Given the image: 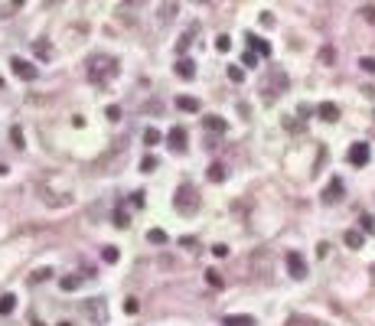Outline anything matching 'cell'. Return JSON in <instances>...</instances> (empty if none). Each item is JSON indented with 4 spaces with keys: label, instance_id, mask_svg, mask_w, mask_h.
Segmentation results:
<instances>
[{
    "label": "cell",
    "instance_id": "1f68e13d",
    "mask_svg": "<svg viewBox=\"0 0 375 326\" xmlns=\"http://www.w3.org/2000/svg\"><path fill=\"white\" fill-rule=\"evenodd\" d=\"M215 49H219V52H228V49H232V39H228V36H215Z\"/></svg>",
    "mask_w": 375,
    "mask_h": 326
},
{
    "label": "cell",
    "instance_id": "6da1fadb",
    "mask_svg": "<svg viewBox=\"0 0 375 326\" xmlns=\"http://www.w3.org/2000/svg\"><path fill=\"white\" fill-rule=\"evenodd\" d=\"M114 75H117V59H111V55H92L88 59V79L95 85H108Z\"/></svg>",
    "mask_w": 375,
    "mask_h": 326
},
{
    "label": "cell",
    "instance_id": "b9f144b4",
    "mask_svg": "<svg viewBox=\"0 0 375 326\" xmlns=\"http://www.w3.org/2000/svg\"><path fill=\"white\" fill-rule=\"evenodd\" d=\"M326 251H330V245H326V241H320V245H317V254H320V258H326Z\"/></svg>",
    "mask_w": 375,
    "mask_h": 326
},
{
    "label": "cell",
    "instance_id": "7bdbcfd3",
    "mask_svg": "<svg viewBox=\"0 0 375 326\" xmlns=\"http://www.w3.org/2000/svg\"><path fill=\"white\" fill-rule=\"evenodd\" d=\"M55 326H72V323H69V320H62V323H55Z\"/></svg>",
    "mask_w": 375,
    "mask_h": 326
},
{
    "label": "cell",
    "instance_id": "8992f818",
    "mask_svg": "<svg viewBox=\"0 0 375 326\" xmlns=\"http://www.w3.org/2000/svg\"><path fill=\"white\" fill-rule=\"evenodd\" d=\"M287 271H290V277H297V281L307 277V261H303L300 251H287Z\"/></svg>",
    "mask_w": 375,
    "mask_h": 326
},
{
    "label": "cell",
    "instance_id": "ab89813d",
    "mask_svg": "<svg viewBox=\"0 0 375 326\" xmlns=\"http://www.w3.org/2000/svg\"><path fill=\"white\" fill-rule=\"evenodd\" d=\"M105 117H108V121H117V117H121V108H114V105H111V108L105 111Z\"/></svg>",
    "mask_w": 375,
    "mask_h": 326
},
{
    "label": "cell",
    "instance_id": "cb8c5ba5",
    "mask_svg": "<svg viewBox=\"0 0 375 326\" xmlns=\"http://www.w3.org/2000/svg\"><path fill=\"white\" fill-rule=\"evenodd\" d=\"M193 33H196V26H193L190 33H183V36H179V43H176V52H179V55H183L186 49H190V43H193Z\"/></svg>",
    "mask_w": 375,
    "mask_h": 326
},
{
    "label": "cell",
    "instance_id": "4fadbf2b",
    "mask_svg": "<svg viewBox=\"0 0 375 326\" xmlns=\"http://www.w3.org/2000/svg\"><path fill=\"white\" fill-rule=\"evenodd\" d=\"M317 114H320L323 121H336V117H339V108L333 105V101H323V105L317 108Z\"/></svg>",
    "mask_w": 375,
    "mask_h": 326
},
{
    "label": "cell",
    "instance_id": "74e56055",
    "mask_svg": "<svg viewBox=\"0 0 375 326\" xmlns=\"http://www.w3.org/2000/svg\"><path fill=\"white\" fill-rule=\"evenodd\" d=\"M362 17H365V20H369V23L375 26V7H372V4H369V7H362Z\"/></svg>",
    "mask_w": 375,
    "mask_h": 326
},
{
    "label": "cell",
    "instance_id": "9c48e42d",
    "mask_svg": "<svg viewBox=\"0 0 375 326\" xmlns=\"http://www.w3.org/2000/svg\"><path fill=\"white\" fill-rule=\"evenodd\" d=\"M173 13H179V4L176 0H166V4H160V10H157V23L166 26L173 20Z\"/></svg>",
    "mask_w": 375,
    "mask_h": 326
},
{
    "label": "cell",
    "instance_id": "d6986e66",
    "mask_svg": "<svg viewBox=\"0 0 375 326\" xmlns=\"http://www.w3.org/2000/svg\"><path fill=\"white\" fill-rule=\"evenodd\" d=\"M225 176H228V173H225V166H222V163H212L209 166V179H212V183H225Z\"/></svg>",
    "mask_w": 375,
    "mask_h": 326
},
{
    "label": "cell",
    "instance_id": "bcb514c9",
    "mask_svg": "<svg viewBox=\"0 0 375 326\" xmlns=\"http://www.w3.org/2000/svg\"><path fill=\"white\" fill-rule=\"evenodd\" d=\"M0 173H7V166H4V163H0Z\"/></svg>",
    "mask_w": 375,
    "mask_h": 326
},
{
    "label": "cell",
    "instance_id": "e575fe53",
    "mask_svg": "<svg viewBox=\"0 0 375 326\" xmlns=\"http://www.w3.org/2000/svg\"><path fill=\"white\" fill-rule=\"evenodd\" d=\"M228 79H232V82H241V79H245V72H241L238 66H228Z\"/></svg>",
    "mask_w": 375,
    "mask_h": 326
},
{
    "label": "cell",
    "instance_id": "8fae6325",
    "mask_svg": "<svg viewBox=\"0 0 375 326\" xmlns=\"http://www.w3.org/2000/svg\"><path fill=\"white\" fill-rule=\"evenodd\" d=\"M203 127L212 131V134H222L228 124H225V117H219V114H206V117H203Z\"/></svg>",
    "mask_w": 375,
    "mask_h": 326
},
{
    "label": "cell",
    "instance_id": "d4e9b609",
    "mask_svg": "<svg viewBox=\"0 0 375 326\" xmlns=\"http://www.w3.org/2000/svg\"><path fill=\"white\" fill-rule=\"evenodd\" d=\"M144 144H147V147L160 144V131H157V127H147V131H144Z\"/></svg>",
    "mask_w": 375,
    "mask_h": 326
},
{
    "label": "cell",
    "instance_id": "603a6c76",
    "mask_svg": "<svg viewBox=\"0 0 375 326\" xmlns=\"http://www.w3.org/2000/svg\"><path fill=\"white\" fill-rule=\"evenodd\" d=\"M33 52H36L39 59H52V46L49 43H39V39L33 43Z\"/></svg>",
    "mask_w": 375,
    "mask_h": 326
},
{
    "label": "cell",
    "instance_id": "277c9868",
    "mask_svg": "<svg viewBox=\"0 0 375 326\" xmlns=\"http://www.w3.org/2000/svg\"><path fill=\"white\" fill-rule=\"evenodd\" d=\"M39 199H43L46 206H52V209H66V206H72L75 196H69V192H49V189H39Z\"/></svg>",
    "mask_w": 375,
    "mask_h": 326
},
{
    "label": "cell",
    "instance_id": "836d02e7",
    "mask_svg": "<svg viewBox=\"0 0 375 326\" xmlns=\"http://www.w3.org/2000/svg\"><path fill=\"white\" fill-rule=\"evenodd\" d=\"M10 137H13V147H23V131L20 127H10Z\"/></svg>",
    "mask_w": 375,
    "mask_h": 326
},
{
    "label": "cell",
    "instance_id": "9a60e30c",
    "mask_svg": "<svg viewBox=\"0 0 375 326\" xmlns=\"http://www.w3.org/2000/svg\"><path fill=\"white\" fill-rule=\"evenodd\" d=\"M176 108H179V111H190V114H196V111H199V101L190 98V95H179V98H176Z\"/></svg>",
    "mask_w": 375,
    "mask_h": 326
},
{
    "label": "cell",
    "instance_id": "7c38bea8",
    "mask_svg": "<svg viewBox=\"0 0 375 326\" xmlns=\"http://www.w3.org/2000/svg\"><path fill=\"white\" fill-rule=\"evenodd\" d=\"M176 75H179V79H186V82L196 79V62H193V59H179L176 62Z\"/></svg>",
    "mask_w": 375,
    "mask_h": 326
},
{
    "label": "cell",
    "instance_id": "ee69618b",
    "mask_svg": "<svg viewBox=\"0 0 375 326\" xmlns=\"http://www.w3.org/2000/svg\"><path fill=\"white\" fill-rule=\"evenodd\" d=\"M33 326H43V323H39V320H36V316H33Z\"/></svg>",
    "mask_w": 375,
    "mask_h": 326
},
{
    "label": "cell",
    "instance_id": "f6af8a7d",
    "mask_svg": "<svg viewBox=\"0 0 375 326\" xmlns=\"http://www.w3.org/2000/svg\"><path fill=\"white\" fill-rule=\"evenodd\" d=\"M196 4H212V0H196Z\"/></svg>",
    "mask_w": 375,
    "mask_h": 326
},
{
    "label": "cell",
    "instance_id": "52a82bcc",
    "mask_svg": "<svg viewBox=\"0 0 375 326\" xmlns=\"http://www.w3.org/2000/svg\"><path fill=\"white\" fill-rule=\"evenodd\" d=\"M369 157H372L369 144L359 141V144H352V147H349V163H352V166H365V163H369Z\"/></svg>",
    "mask_w": 375,
    "mask_h": 326
},
{
    "label": "cell",
    "instance_id": "f35d334b",
    "mask_svg": "<svg viewBox=\"0 0 375 326\" xmlns=\"http://www.w3.org/2000/svg\"><path fill=\"white\" fill-rule=\"evenodd\" d=\"M212 254H215V258H225V254H228V245H212Z\"/></svg>",
    "mask_w": 375,
    "mask_h": 326
},
{
    "label": "cell",
    "instance_id": "d6a6232c",
    "mask_svg": "<svg viewBox=\"0 0 375 326\" xmlns=\"http://www.w3.org/2000/svg\"><path fill=\"white\" fill-rule=\"evenodd\" d=\"M320 62H323V66H333V62H336V52H333L330 46H326V49L320 52Z\"/></svg>",
    "mask_w": 375,
    "mask_h": 326
},
{
    "label": "cell",
    "instance_id": "f1b7e54d",
    "mask_svg": "<svg viewBox=\"0 0 375 326\" xmlns=\"http://www.w3.org/2000/svg\"><path fill=\"white\" fill-rule=\"evenodd\" d=\"M101 258H105L108 265H114V261H117V248H114V245H105V251H101Z\"/></svg>",
    "mask_w": 375,
    "mask_h": 326
},
{
    "label": "cell",
    "instance_id": "7a4b0ae2",
    "mask_svg": "<svg viewBox=\"0 0 375 326\" xmlns=\"http://www.w3.org/2000/svg\"><path fill=\"white\" fill-rule=\"evenodd\" d=\"M173 206H176L179 216H196V212H199V192H196V186L183 183L176 192H173Z\"/></svg>",
    "mask_w": 375,
    "mask_h": 326
},
{
    "label": "cell",
    "instance_id": "8d00e7d4",
    "mask_svg": "<svg viewBox=\"0 0 375 326\" xmlns=\"http://www.w3.org/2000/svg\"><path fill=\"white\" fill-rule=\"evenodd\" d=\"M241 62H245V66H252V69H255V66H258V52H255V49H252V52H245V59H241Z\"/></svg>",
    "mask_w": 375,
    "mask_h": 326
},
{
    "label": "cell",
    "instance_id": "7dc6e473",
    "mask_svg": "<svg viewBox=\"0 0 375 326\" xmlns=\"http://www.w3.org/2000/svg\"><path fill=\"white\" fill-rule=\"evenodd\" d=\"M124 4H131V0H124Z\"/></svg>",
    "mask_w": 375,
    "mask_h": 326
},
{
    "label": "cell",
    "instance_id": "e0dca14e",
    "mask_svg": "<svg viewBox=\"0 0 375 326\" xmlns=\"http://www.w3.org/2000/svg\"><path fill=\"white\" fill-rule=\"evenodd\" d=\"M13 307H17V297H13V294H4V297H0V316H10Z\"/></svg>",
    "mask_w": 375,
    "mask_h": 326
},
{
    "label": "cell",
    "instance_id": "7402d4cb",
    "mask_svg": "<svg viewBox=\"0 0 375 326\" xmlns=\"http://www.w3.org/2000/svg\"><path fill=\"white\" fill-rule=\"evenodd\" d=\"M147 241H150V245H166V232H163V228H150Z\"/></svg>",
    "mask_w": 375,
    "mask_h": 326
},
{
    "label": "cell",
    "instance_id": "ba28073f",
    "mask_svg": "<svg viewBox=\"0 0 375 326\" xmlns=\"http://www.w3.org/2000/svg\"><path fill=\"white\" fill-rule=\"evenodd\" d=\"M343 192H346V189H343V179H333V183L323 189V203H326V206L339 203V199H343Z\"/></svg>",
    "mask_w": 375,
    "mask_h": 326
},
{
    "label": "cell",
    "instance_id": "ac0fdd59",
    "mask_svg": "<svg viewBox=\"0 0 375 326\" xmlns=\"http://www.w3.org/2000/svg\"><path fill=\"white\" fill-rule=\"evenodd\" d=\"M206 281H209V287H215V290H222V287H225V277L215 271V268H209V271H206Z\"/></svg>",
    "mask_w": 375,
    "mask_h": 326
},
{
    "label": "cell",
    "instance_id": "3957f363",
    "mask_svg": "<svg viewBox=\"0 0 375 326\" xmlns=\"http://www.w3.org/2000/svg\"><path fill=\"white\" fill-rule=\"evenodd\" d=\"M10 69H13V75H17V79H23V82H36V79H39V69L33 66V62L20 59V55H13V59H10Z\"/></svg>",
    "mask_w": 375,
    "mask_h": 326
},
{
    "label": "cell",
    "instance_id": "2e32d148",
    "mask_svg": "<svg viewBox=\"0 0 375 326\" xmlns=\"http://www.w3.org/2000/svg\"><path fill=\"white\" fill-rule=\"evenodd\" d=\"M248 43H252V49L258 52V55H271V43H268V39H261V36H248Z\"/></svg>",
    "mask_w": 375,
    "mask_h": 326
},
{
    "label": "cell",
    "instance_id": "4316f807",
    "mask_svg": "<svg viewBox=\"0 0 375 326\" xmlns=\"http://www.w3.org/2000/svg\"><path fill=\"white\" fill-rule=\"evenodd\" d=\"M154 170H157V157H154V154H147V157L141 160V173H154Z\"/></svg>",
    "mask_w": 375,
    "mask_h": 326
},
{
    "label": "cell",
    "instance_id": "f546056e",
    "mask_svg": "<svg viewBox=\"0 0 375 326\" xmlns=\"http://www.w3.org/2000/svg\"><path fill=\"white\" fill-rule=\"evenodd\" d=\"M49 274H52L49 268H39V271H33V274H30V284H39V281H46Z\"/></svg>",
    "mask_w": 375,
    "mask_h": 326
},
{
    "label": "cell",
    "instance_id": "484cf974",
    "mask_svg": "<svg viewBox=\"0 0 375 326\" xmlns=\"http://www.w3.org/2000/svg\"><path fill=\"white\" fill-rule=\"evenodd\" d=\"M359 69L369 72V75H375V55H362V59H359Z\"/></svg>",
    "mask_w": 375,
    "mask_h": 326
},
{
    "label": "cell",
    "instance_id": "5b68a950",
    "mask_svg": "<svg viewBox=\"0 0 375 326\" xmlns=\"http://www.w3.org/2000/svg\"><path fill=\"white\" fill-rule=\"evenodd\" d=\"M85 313H88V320H95V323H108V307H105V300H98V297L85 300Z\"/></svg>",
    "mask_w": 375,
    "mask_h": 326
},
{
    "label": "cell",
    "instance_id": "d590c367",
    "mask_svg": "<svg viewBox=\"0 0 375 326\" xmlns=\"http://www.w3.org/2000/svg\"><path fill=\"white\" fill-rule=\"evenodd\" d=\"M124 310H128V313H137V310H141V303H137L134 297H128V300H124Z\"/></svg>",
    "mask_w": 375,
    "mask_h": 326
},
{
    "label": "cell",
    "instance_id": "60d3db41",
    "mask_svg": "<svg viewBox=\"0 0 375 326\" xmlns=\"http://www.w3.org/2000/svg\"><path fill=\"white\" fill-rule=\"evenodd\" d=\"M131 203H134V206H144V192H141V189H137V192H134V196H131Z\"/></svg>",
    "mask_w": 375,
    "mask_h": 326
},
{
    "label": "cell",
    "instance_id": "44dd1931",
    "mask_svg": "<svg viewBox=\"0 0 375 326\" xmlns=\"http://www.w3.org/2000/svg\"><path fill=\"white\" fill-rule=\"evenodd\" d=\"M79 284H82L79 274H69V277H62V281H59V287L62 290H79Z\"/></svg>",
    "mask_w": 375,
    "mask_h": 326
},
{
    "label": "cell",
    "instance_id": "5bb4252c",
    "mask_svg": "<svg viewBox=\"0 0 375 326\" xmlns=\"http://www.w3.org/2000/svg\"><path fill=\"white\" fill-rule=\"evenodd\" d=\"M343 241H346L349 248H362V245H365V232H356V228H352V232L343 235Z\"/></svg>",
    "mask_w": 375,
    "mask_h": 326
},
{
    "label": "cell",
    "instance_id": "30bf717a",
    "mask_svg": "<svg viewBox=\"0 0 375 326\" xmlns=\"http://www.w3.org/2000/svg\"><path fill=\"white\" fill-rule=\"evenodd\" d=\"M166 141H170V147L176 150V154H183L186 150V127H173L170 134H166Z\"/></svg>",
    "mask_w": 375,
    "mask_h": 326
},
{
    "label": "cell",
    "instance_id": "4dcf8cb0",
    "mask_svg": "<svg viewBox=\"0 0 375 326\" xmlns=\"http://www.w3.org/2000/svg\"><path fill=\"white\" fill-rule=\"evenodd\" d=\"M359 225H362V232H365V235H372V232H375V219H372V216H362V219H359Z\"/></svg>",
    "mask_w": 375,
    "mask_h": 326
},
{
    "label": "cell",
    "instance_id": "83f0119b",
    "mask_svg": "<svg viewBox=\"0 0 375 326\" xmlns=\"http://www.w3.org/2000/svg\"><path fill=\"white\" fill-rule=\"evenodd\" d=\"M114 225H117V228H128V225H131V216H128L124 209H117V212H114Z\"/></svg>",
    "mask_w": 375,
    "mask_h": 326
},
{
    "label": "cell",
    "instance_id": "ffe728a7",
    "mask_svg": "<svg viewBox=\"0 0 375 326\" xmlns=\"http://www.w3.org/2000/svg\"><path fill=\"white\" fill-rule=\"evenodd\" d=\"M222 326H255V316H225Z\"/></svg>",
    "mask_w": 375,
    "mask_h": 326
}]
</instances>
